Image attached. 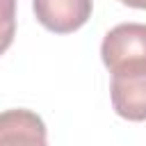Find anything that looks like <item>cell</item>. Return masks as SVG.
Returning <instances> with one entry per match:
<instances>
[{
  "instance_id": "cell-3",
  "label": "cell",
  "mask_w": 146,
  "mask_h": 146,
  "mask_svg": "<svg viewBox=\"0 0 146 146\" xmlns=\"http://www.w3.org/2000/svg\"><path fill=\"white\" fill-rule=\"evenodd\" d=\"M36 21L57 34L80 30L94 9V0H32Z\"/></svg>"
},
{
  "instance_id": "cell-6",
  "label": "cell",
  "mask_w": 146,
  "mask_h": 146,
  "mask_svg": "<svg viewBox=\"0 0 146 146\" xmlns=\"http://www.w3.org/2000/svg\"><path fill=\"white\" fill-rule=\"evenodd\" d=\"M128 7H135V9H146V0H119Z\"/></svg>"
},
{
  "instance_id": "cell-1",
  "label": "cell",
  "mask_w": 146,
  "mask_h": 146,
  "mask_svg": "<svg viewBox=\"0 0 146 146\" xmlns=\"http://www.w3.org/2000/svg\"><path fill=\"white\" fill-rule=\"evenodd\" d=\"M100 57L110 73L146 64V25L121 23L112 27L100 43Z\"/></svg>"
},
{
  "instance_id": "cell-2",
  "label": "cell",
  "mask_w": 146,
  "mask_h": 146,
  "mask_svg": "<svg viewBox=\"0 0 146 146\" xmlns=\"http://www.w3.org/2000/svg\"><path fill=\"white\" fill-rule=\"evenodd\" d=\"M112 107L121 119L146 121V64L112 73Z\"/></svg>"
},
{
  "instance_id": "cell-4",
  "label": "cell",
  "mask_w": 146,
  "mask_h": 146,
  "mask_svg": "<svg viewBox=\"0 0 146 146\" xmlns=\"http://www.w3.org/2000/svg\"><path fill=\"white\" fill-rule=\"evenodd\" d=\"M0 146H48L43 119L32 110L0 112Z\"/></svg>"
},
{
  "instance_id": "cell-5",
  "label": "cell",
  "mask_w": 146,
  "mask_h": 146,
  "mask_svg": "<svg viewBox=\"0 0 146 146\" xmlns=\"http://www.w3.org/2000/svg\"><path fill=\"white\" fill-rule=\"evenodd\" d=\"M16 34V0H0V55L11 46Z\"/></svg>"
}]
</instances>
